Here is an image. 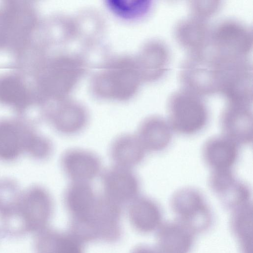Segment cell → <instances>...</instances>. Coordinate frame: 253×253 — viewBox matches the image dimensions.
<instances>
[{
	"mask_svg": "<svg viewBox=\"0 0 253 253\" xmlns=\"http://www.w3.org/2000/svg\"><path fill=\"white\" fill-rule=\"evenodd\" d=\"M218 93L227 103L252 106L253 65L249 57H217Z\"/></svg>",
	"mask_w": 253,
	"mask_h": 253,
	"instance_id": "1",
	"label": "cell"
},
{
	"mask_svg": "<svg viewBox=\"0 0 253 253\" xmlns=\"http://www.w3.org/2000/svg\"><path fill=\"white\" fill-rule=\"evenodd\" d=\"M179 77L182 88L201 97L217 93L216 62L208 49L188 54L181 65Z\"/></svg>",
	"mask_w": 253,
	"mask_h": 253,
	"instance_id": "5",
	"label": "cell"
},
{
	"mask_svg": "<svg viewBox=\"0 0 253 253\" xmlns=\"http://www.w3.org/2000/svg\"><path fill=\"white\" fill-rule=\"evenodd\" d=\"M223 135L238 145H249L253 140L251 106L226 103L220 117Z\"/></svg>",
	"mask_w": 253,
	"mask_h": 253,
	"instance_id": "6",
	"label": "cell"
},
{
	"mask_svg": "<svg viewBox=\"0 0 253 253\" xmlns=\"http://www.w3.org/2000/svg\"><path fill=\"white\" fill-rule=\"evenodd\" d=\"M60 164L65 174L72 182L89 183L100 174L102 168L97 154L80 148L67 150L61 156Z\"/></svg>",
	"mask_w": 253,
	"mask_h": 253,
	"instance_id": "7",
	"label": "cell"
},
{
	"mask_svg": "<svg viewBox=\"0 0 253 253\" xmlns=\"http://www.w3.org/2000/svg\"><path fill=\"white\" fill-rule=\"evenodd\" d=\"M141 81L136 61L121 59L97 75L93 88L100 97L125 101L135 94Z\"/></svg>",
	"mask_w": 253,
	"mask_h": 253,
	"instance_id": "3",
	"label": "cell"
},
{
	"mask_svg": "<svg viewBox=\"0 0 253 253\" xmlns=\"http://www.w3.org/2000/svg\"><path fill=\"white\" fill-rule=\"evenodd\" d=\"M47 121L58 132L73 135L82 131L88 122V114L82 105L73 102L59 104L47 114Z\"/></svg>",
	"mask_w": 253,
	"mask_h": 253,
	"instance_id": "12",
	"label": "cell"
},
{
	"mask_svg": "<svg viewBox=\"0 0 253 253\" xmlns=\"http://www.w3.org/2000/svg\"><path fill=\"white\" fill-rule=\"evenodd\" d=\"M172 130L167 120L153 115L140 124L136 134L146 151L160 152L166 149L172 138Z\"/></svg>",
	"mask_w": 253,
	"mask_h": 253,
	"instance_id": "16",
	"label": "cell"
},
{
	"mask_svg": "<svg viewBox=\"0 0 253 253\" xmlns=\"http://www.w3.org/2000/svg\"><path fill=\"white\" fill-rule=\"evenodd\" d=\"M129 214L132 222L142 231L153 230L161 219V211L158 205L146 197H137L130 204Z\"/></svg>",
	"mask_w": 253,
	"mask_h": 253,
	"instance_id": "19",
	"label": "cell"
},
{
	"mask_svg": "<svg viewBox=\"0 0 253 253\" xmlns=\"http://www.w3.org/2000/svg\"><path fill=\"white\" fill-rule=\"evenodd\" d=\"M202 155L212 170L231 169L239 156V145L223 135L213 136L204 144Z\"/></svg>",
	"mask_w": 253,
	"mask_h": 253,
	"instance_id": "13",
	"label": "cell"
},
{
	"mask_svg": "<svg viewBox=\"0 0 253 253\" xmlns=\"http://www.w3.org/2000/svg\"><path fill=\"white\" fill-rule=\"evenodd\" d=\"M104 195L119 204L136 198L140 190V181L130 169L117 166L105 170L101 176Z\"/></svg>",
	"mask_w": 253,
	"mask_h": 253,
	"instance_id": "8",
	"label": "cell"
},
{
	"mask_svg": "<svg viewBox=\"0 0 253 253\" xmlns=\"http://www.w3.org/2000/svg\"><path fill=\"white\" fill-rule=\"evenodd\" d=\"M53 151V145L49 138L37 132L32 126L26 137L25 153L37 160L48 158Z\"/></svg>",
	"mask_w": 253,
	"mask_h": 253,
	"instance_id": "22",
	"label": "cell"
},
{
	"mask_svg": "<svg viewBox=\"0 0 253 253\" xmlns=\"http://www.w3.org/2000/svg\"><path fill=\"white\" fill-rule=\"evenodd\" d=\"M20 202L23 211L27 215H33L46 218L52 208L51 197L46 189L40 185H33L21 194Z\"/></svg>",
	"mask_w": 253,
	"mask_h": 253,
	"instance_id": "20",
	"label": "cell"
},
{
	"mask_svg": "<svg viewBox=\"0 0 253 253\" xmlns=\"http://www.w3.org/2000/svg\"><path fill=\"white\" fill-rule=\"evenodd\" d=\"M31 125L21 120H0V160L13 161L25 153L27 135Z\"/></svg>",
	"mask_w": 253,
	"mask_h": 253,
	"instance_id": "14",
	"label": "cell"
},
{
	"mask_svg": "<svg viewBox=\"0 0 253 253\" xmlns=\"http://www.w3.org/2000/svg\"><path fill=\"white\" fill-rule=\"evenodd\" d=\"M54 253H81V250L72 239L63 237L58 240Z\"/></svg>",
	"mask_w": 253,
	"mask_h": 253,
	"instance_id": "25",
	"label": "cell"
},
{
	"mask_svg": "<svg viewBox=\"0 0 253 253\" xmlns=\"http://www.w3.org/2000/svg\"><path fill=\"white\" fill-rule=\"evenodd\" d=\"M135 253H170L165 250L161 247L156 250L147 248H141L138 250Z\"/></svg>",
	"mask_w": 253,
	"mask_h": 253,
	"instance_id": "26",
	"label": "cell"
},
{
	"mask_svg": "<svg viewBox=\"0 0 253 253\" xmlns=\"http://www.w3.org/2000/svg\"><path fill=\"white\" fill-rule=\"evenodd\" d=\"M97 197L89 183L72 182L66 189L64 199L69 211L75 217L82 219L90 213Z\"/></svg>",
	"mask_w": 253,
	"mask_h": 253,
	"instance_id": "18",
	"label": "cell"
},
{
	"mask_svg": "<svg viewBox=\"0 0 253 253\" xmlns=\"http://www.w3.org/2000/svg\"><path fill=\"white\" fill-rule=\"evenodd\" d=\"M208 181L211 189L226 206L236 209L249 202V186L238 179L231 169L212 170Z\"/></svg>",
	"mask_w": 253,
	"mask_h": 253,
	"instance_id": "9",
	"label": "cell"
},
{
	"mask_svg": "<svg viewBox=\"0 0 253 253\" xmlns=\"http://www.w3.org/2000/svg\"><path fill=\"white\" fill-rule=\"evenodd\" d=\"M0 88V100L2 103L12 106L19 111L24 110L29 105L27 94L16 81L12 80L6 82Z\"/></svg>",
	"mask_w": 253,
	"mask_h": 253,
	"instance_id": "23",
	"label": "cell"
},
{
	"mask_svg": "<svg viewBox=\"0 0 253 253\" xmlns=\"http://www.w3.org/2000/svg\"><path fill=\"white\" fill-rule=\"evenodd\" d=\"M146 151L136 135L125 133L117 137L112 142L110 156L115 166L131 169L144 160Z\"/></svg>",
	"mask_w": 253,
	"mask_h": 253,
	"instance_id": "17",
	"label": "cell"
},
{
	"mask_svg": "<svg viewBox=\"0 0 253 253\" xmlns=\"http://www.w3.org/2000/svg\"><path fill=\"white\" fill-rule=\"evenodd\" d=\"M253 44V31L234 19H226L211 29L208 49L221 56L249 57Z\"/></svg>",
	"mask_w": 253,
	"mask_h": 253,
	"instance_id": "4",
	"label": "cell"
},
{
	"mask_svg": "<svg viewBox=\"0 0 253 253\" xmlns=\"http://www.w3.org/2000/svg\"><path fill=\"white\" fill-rule=\"evenodd\" d=\"M169 60V50L164 42L159 40L147 42L136 60L142 81L161 79L168 70Z\"/></svg>",
	"mask_w": 253,
	"mask_h": 253,
	"instance_id": "10",
	"label": "cell"
},
{
	"mask_svg": "<svg viewBox=\"0 0 253 253\" xmlns=\"http://www.w3.org/2000/svg\"><path fill=\"white\" fill-rule=\"evenodd\" d=\"M211 29L207 20L191 16L175 26L174 36L188 54L200 53L209 47Z\"/></svg>",
	"mask_w": 253,
	"mask_h": 253,
	"instance_id": "11",
	"label": "cell"
},
{
	"mask_svg": "<svg viewBox=\"0 0 253 253\" xmlns=\"http://www.w3.org/2000/svg\"><path fill=\"white\" fill-rule=\"evenodd\" d=\"M167 112L172 131L183 135L199 132L208 122L209 112L202 97L184 88L169 97Z\"/></svg>",
	"mask_w": 253,
	"mask_h": 253,
	"instance_id": "2",
	"label": "cell"
},
{
	"mask_svg": "<svg viewBox=\"0 0 253 253\" xmlns=\"http://www.w3.org/2000/svg\"><path fill=\"white\" fill-rule=\"evenodd\" d=\"M189 6L192 16L207 20L218 11L221 4L218 0H192Z\"/></svg>",
	"mask_w": 253,
	"mask_h": 253,
	"instance_id": "24",
	"label": "cell"
},
{
	"mask_svg": "<svg viewBox=\"0 0 253 253\" xmlns=\"http://www.w3.org/2000/svg\"><path fill=\"white\" fill-rule=\"evenodd\" d=\"M173 211L181 219L190 222V219H210V213L204 198L198 189L184 187L178 189L172 195L170 200Z\"/></svg>",
	"mask_w": 253,
	"mask_h": 253,
	"instance_id": "15",
	"label": "cell"
},
{
	"mask_svg": "<svg viewBox=\"0 0 253 253\" xmlns=\"http://www.w3.org/2000/svg\"><path fill=\"white\" fill-rule=\"evenodd\" d=\"M109 8L118 16L126 19H137L147 15L151 10V1L146 0H108Z\"/></svg>",
	"mask_w": 253,
	"mask_h": 253,
	"instance_id": "21",
	"label": "cell"
}]
</instances>
